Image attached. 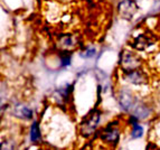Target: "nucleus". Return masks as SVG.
<instances>
[{"instance_id":"obj_1","label":"nucleus","mask_w":160,"mask_h":150,"mask_svg":"<svg viewBox=\"0 0 160 150\" xmlns=\"http://www.w3.org/2000/svg\"><path fill=\"white\" fill-rule=\"evenodd\" d=\"M100 121V113L98 111H92L88 113L86 118H84L82 124H81V131L83 136H88L94 132L96 129V126Z\"/></svg>"},{"instance_id":"obj_2","label":"nucleus","mask_w":160,"mask_h":150,"mask_svg":"<svg viewBox=\"0 0 160 150\" xmlns=\"http://www.w3.org/2000/svg\"><path fill=\"white\" fill-rule=\"evenodd\" d=\"M120 104L127 111H132V113H134V111L140 105L137 99L133 97V94L128 91H122L120 93Z\"/></svg>"},{"instance_id":"obj_3","label":"nucleus","mask_w":160,"mask_h":150,"mask_svg":"<svg viewBox=\"0 0 160 150\" xmlns=\"http://www.w3.org/2000/svg\"><path fill=\"white\" fill-rule=\"evenodd\" d=\"M119 12L123 18H132L137 12V5L132 0H122L119 5Z\"/></svg>"},{"instance_id":"obj_4","label":"nucleus","mask_w":160,"mask_h":150,"mask_svg":"<svg viewBox=\"0 0 160 150\" xmlns=\"http://www.w3.org/2000/svg\"><path fill=\"white\" fill-rule=\"evenodd\" d=\"M139 59L136 57V55H133L132 53L126 52L123 53L122 59H121V65L127 72H131V71H136L137 67L139 66Z\"/></svg>"},{"instance_id":"obj_5","label":"nucleus","mask_w":160,"mask_h":150,"mask_svg":"<svg viewBox=\"0 0 160 150\" xmlns=\"http://www.w3.org/2000/svg\"><path fill=\"white\" fill-rule=\"evenodd\" d=\"M126 80L132 84H144L147 82V78L144 76V74L140 71H131V72H127L126 74Z\"/></svg>"},{"instance_id":"obj_6","label":"nucleus","mask_w":160,"mask_h":150,"mask_svg":"<svg viewBox=\"0 0 160 150\" xmlns=\"http://www.w3.org/2000/svg\"><path fill=\"white\" fill-rule=\"evenodd\" d=\"M58 45L63 49H72L76 45V38L69 34H64L58 38Z\"/></svg>"},{"instance_id":"obj_7","label":"nucleus","mask_w":160,"mask_h":150,"mask_svg":"<svg viewBox=\"0 0 160 150\" xmlns=\"http://www.w3.org/2000/svg\"><path fill=\"white\" fill-rule=\"evenodd\" d=\"M13 114L16 115L17 118H20V119H32V111L30 110L29 108H27L26 105L19 104L15 108Z\"/></svg>"},{"instance_id":"obj_8","label":"nucleus","mask_w":160,"mask_h":150,"mask_svg":"<svg viewBox=\"0 0 160 150\" xmlns=\"http://www.w3.org/2000/svg\"><path fill=\"white\" fill-rule=\"evenodd\" d=\"M102 139L108 142H115L119 139V130L118 128H107L102 134Z\"/></svg>"},{"instance_id":"obj_9","label":"nucleus","mask_w":160,"mask_h":150,"mask_svg":"<svg viewBox=\"0 0 160 150\" xmlns=\"http://www.w3.org/2000/svg\"><path fill=\"white\" fill-rule=\"evenodd\" d=\"M151 43L152 42L149 37H147V36H144V35H141V36H139V37H137L136 39H134L133 46L137 49H144L146 47H148Z\"/></svg>"},{"instance_id":"obj_10","label":"nucleus","mask_w":160,"mask_h":150,"mask_svg":"<svg viewBox=\"0 0 160 150\" xmlns=\"http://www.w3.org/2000/svg\"><path fill=\"white\" fill-rule=\"evenodd\" d=\"M30 140L32 142H37L40 140V131L37 122H34L32 126V129H30Z\"/></svg>"},{"instance_id":"obj_11","label":"nucleus","mask_w":160,"mask_h":150,"mask_svg":"<svg viewBox=\"0 0 160 150\" xmlns=\"http://www.w3.org/2000/svg\"><path fill=\"white\" fill-rule=\"evenodd\" d=\"M143 133V129H142L141 126L139 124H134L133 129H132V138H140Z\"/></svg>"},{"instance_id":"obj_12","label":"nucleus","mask_w":160,"mask_h":150,"mask_svg":"<svg viewBox=\"0 0 160 150\" xmlns=\"http://www.w3.org/2000/svg\"><path fill=\"white\" fill-rule=\"evenodd\" d=\"M55 1L58 3H69L72 2V1H74V0H55Z\"/></svg>"}]
</instances>
